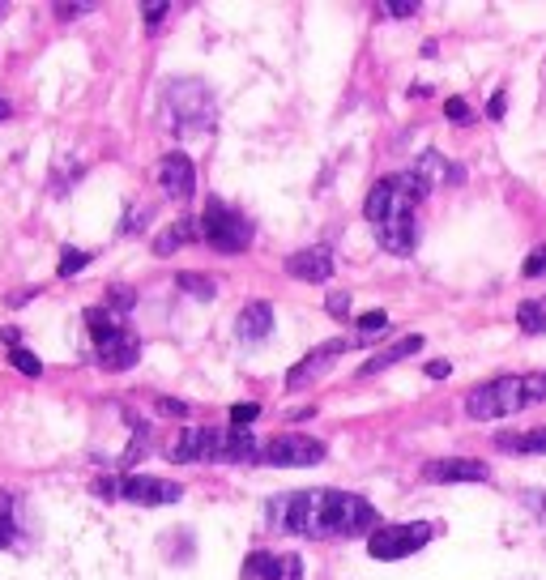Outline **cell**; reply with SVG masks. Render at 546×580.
I'll list each match as a JSON object with an SVG mask.
<instances>
[{"mask_svg":"<svg viewBox=\"0 0 546 580\" xmlns=\"http://www.w3.org/2000/svg\"><path fill=\"white\" fill-rule=\"evenodd\" d=\"M205 94V86L201 82H180V86H171V94H167V128L171 133H180V137H188V133H210L214 128V116H201V111H192V99H201Z\"/></svg>","mask_w":546,"mask_h":580,"instance_id":"cell-8","label":"cell"},{"mask_svg":"<svg viewBox=\"0 0 546 580\" xmlns=\"http://www.w3.org/2000/svg\"><path fill=\"white\" fill-rule=\"evenodd\" d=\"M521 273H525V278H542V273H546V244H542V248H534V252L525 256Z\"/></svg>","mask_w":546,"mask_h":580,"instance_id":"cell-31","label":"cell"},{"mask_svg":"<svg viewBox=\"0 0 546 580\" xmlns=\"http://www.w3.org/2000/svg\"><path fill=\"white\" fill-rule=\"evenodd\" d=\"M376 239H380V248H384V252H393V256H410L414 248H419V214L380 222V227H376Z\"/></svg>","mask_w":546,"mask_h":580,"instance_id":"cell-13","label":"cell"},{"mask_svg":"<svg viewBox=\"0 0 546 580\" xmlns=\"http://www.w3.org/2000/svg\"><path fill=\"white\" fill-rule=\"evenodd\" d=\"M504 111H508V94H495V99L487 103V116L491 120H504Z\"/></svg>","mask_w":546,"mask_h":580,"instance_id":"cell-38","label":"cell"},{"mask_svg":"<svg viewBox=\"0 0 546 580\" xmlns=\"http://www.w3.org/2000/svg\"><path fill=\"white\" fill-rule=\"evenodd\" d=\"M244 580H278V555L252 551V555L244 559Z\"/></svg>","mask_w":546,"mask_h":580,"instance_id":"cell-23","label":"cell"},{"mask_svg":"<svg viewBox=\"0 0 546 580\" xmlns=\"http://www.w3.org/2000/svg\"><path fill=\"white\" fill-rule=\"evenodd\" d=\"M529 504H534V508L542 512V517H546V491H538V495H529Z\"/></svg>","mask_w":546,"mask_h":580,"instance_id":"cell-41","label":"cell"},{"mask_svg":"<svg viewBox=\"0 0 546 580\" xmlns=\"http://www.w3.org/2000/svg\"><path fill=\"white\" fill-rule=\"evenodd\" d=\"M141 13H146V22H150V30H154V26H158V18H167V5H146Z\"/></svg>","mask_w":546,"mask_h":580,"instance_id":"cell-39","label":"cell"},{"mask_svg":"<svg viewBox=\"0 0 546 580\" xmlns=\"http://www.w3.org/2000/svg\"><path fill=\"white\" fill-rule=\"evenodd\" d=\"M444 116L457 120V124H470L474 111H470V103H465V99H448V103H444Z\"/></svg>","mask_w":546,"mask_h":580,"instance_id":"cell-34","label":"cell"},{"mask_svg":"<svg viewBox=\"0 0 546 580\" xmlns=\"http://www.w3.org/2000/svg\"><path fill=\"white\" fill-rule=\"evenodd\" d=\"M316 461H325V444L312 440V435H303V431L273 435L261 453V465H278V470H286V465H316Z\"/></svg>","mask_w":546,"mask_h":580,"instance_id":"cell-7","label":"cell"},{"mask_svg":"<svg viewBox=\"0 0 546 580\" xmlns=\"http://www.w3.org/2000/svg\"><path fill=\"white\" fill-rule=\"evenodd\" d=\"M235 333H239V342H244V346H261L265 337L273 333V308H269V303H248V308L239 312V320H235Z\"/></svg>","mask_w":546,"mask_h":580,"instance_id":"cell-15","label":"cell"},{"mask_svg":"<svg viewBox=\"0 0 546 580\" xmlns=\"http://www.w3.org/2000/svg\"><path fill=\"white\" fill-rule=\"evenodd\" d=\"M201 239L222 256H235V252H248L252 244V222L239 214V209L210 201L205 205V218H201Z\"/></svg>","mask_w":546,"mask_h":580,"instance_id":"cell-4","label":"cell"},{"mask_svg":"<svg viewBox=\"0 0 546 580\" xmlns=\"http://www.w3.org/2000/svg\"><path fill=\"white\" fill-rule=\"evenodd\" d=\"M175 286L188 290V295H197V299H214L218 295V282L205 278V273H175Z\"/></svg>","mask_w":546,"mask_h":580,"instance_id":"cell-25","label":"cell"},{"mask_svg":"<svg viewBox=\"0 0 546 580\" xmlns=\"http://www.w3.org/2000/svg\"><path fill=\"white\" fill-rule=\"evenodd\" d=\"M13 538H18V499L0 491V551L13 546Z\"/></svg>","mask_w":546,"mask_h":580,"instance_id":"cell-22","label":"cell"},{"mask_svg":"<svg viewBox=\"0 0 546 580\" xmlns=\"http://www.w3.org/2000/svg\"><path fill=\"white\" fill-rule=\"evenodd\" d=\"M99 495H111V499H128V504H141V508H163V504H175L184 495L180 482H167V478H150V474H128V478H107L94 487Z\"/></svg>","mask_w":546,"mask_h":580,"instance_id":"cell-5","label":"cell"},{"mask_svg":"<svg viewBox=\"0 0 546 580\" xmlns=\"http://www.w3.org/2000/svg\"><path fill=\"white\" fill-rule=\"evenodd\" d=\"M495 448H504V453H546V427L504 431V435H495Z\"/></svg>","mask_w":546,"mask_h":580,"instance_id":"cell-20","label":"cell"},{"mask_svg":"<svg viewBox=\"0 0 546 580\" xmlns=\"http://www.w3.org/2000/svg\"><path fill=\"white\" fill-rule=\"evenodd\" d=\"M9 111H13V107H9L5 99H0V120H9Z\"/></svg>","mask_w":546,"mask_h":580,"instance_id":"cell-42","label":"cell"},{"mask_svg":"<svg viewBox=\"0 0 546 580\" xmlns=\"http://www.w3.org/2000/svg\"><path fill=\"white\" fill-rule=\"evenodd\" d=\"M423 367H427L431 380H448V372H453V367H448V359H431V363H423Z\"/></svg>","mask_w":546,"mask_h":580,"instance_id":"cell-37","label":"cell"},{"mask_svg":"<svg viewBox=\"0 0 546 580\" xmlns=\"http://www.w3.org/2000/svg\"><path fill=\"white\" fill-rule=\"evenodd\" d=\"M269 521L303 538H359L376 529L380 512L372 508V499L350 491H299L273 499Z\"/></svg>","mask_w":546,"mask_h":580,"instance_id":"cell-1","label":"cell"},{"mask_svg":"<svg viewBox=\"0 0 546 580\" xmlns=\"http://www.w3.org/2000/svg\"><path fill=\"white\" fill-rule=\"evenodd\" d=\"M414 171L427 180V188L436 192V188H444V184H461L465 180V171L461 167H453L444 154H436V150H427V154H419V163H414Z\"/></svg>","mask_w":546,"mask_h":580,"instance_id":"cell-16","label":"cell"},{"mask_svg":"<svg viewBox=\"0 0 546 580\" xmlns=\"http://www.w3.org/2000/svg\"><path fill=\"white\" fill-rule=\"evenodd\" d=\"M389 18H414L419 13V0H393V5H384Z\"/></svg>","mask_w":546,"mask_h":580,"instance_id":"cell-35","label":"cell"},{"mask_svg":"<svg viewBox=\"0 0 546 580\" xmlns=\"http://www.w3.org/2000/svg\"><path fill=\"white\" fill-rule=\"evenodd\" d=\"M546 401V372H529V376H495L487 384H478L465 397V414L478 418V423H495V418H508L525 406H538Z\"/></svg>","mask_w":546,"mask_h":580,"instance_id":"cell-2","label":"cell"},{"mask_svg":"<svg viewBox=\"0 0 546 580\" xmlns=\"http://www.w3.org/2000/svg\"><path fill=\"white\" fill-rule=\"evenodd\" d=\"M86 325H90V337H94V346H99V350H103L107 342H116V337L124 333L116 320L107 316V308H90V312H86Z\"/></svg>","mask_w":546,"mask_h":580,"instance_id":"cell-21","label":"cell"},{"mask_svg":"<svg viewBox=\"0 0 546 580\" xmlns=\"http://www.w3.org/2000/svg\"><path fill=\"white\" fill-rule=\"evenodd\" d=\"M427 180L419 171H401V175H384V180L367 192V201H363V214L367 222H389V218H410V214H419V205L427 201Z\"/></svg>","mask_w":546,"mask_h":580,"instance_id":"cell-3","label":"cell"},{"mask_svg":"<svg viewBox=\"0 0 546 580\" xmlns=\"http://www.w3.org/2000/svg\"><path fill=\"white\" fill-rule=\"evenodd\" d=\"M423 478L427 482H487L491 470L474 457H444V461H427Z\"/></svg>","mask_w":546,"mask_h":580,"instance_id":"cell-12","label":"cell"},{"mask_svg":"<svg viewBox=\"0 0 546 580\" xmlns=\"http://www.w3.org/2000/svg\"><path fill=\"white\" fill-rule=\"evenodd\" d=\"M517 325L525 329V333H534V337H542L546 333V303H521L517 308Z\"/></svg>","mask_w":546,"mask_h":580,"instance_id":"cell-24","label":"cell"},{"mask_svg":"<svg viewBox=\"0 0 546 580\" xmlns=\"http://www.w3.org/2000/svg\"><path fill=\"white\" fill-rule=\"evenodd\" d=\"M90 5H56V18H77V13H86Z\"/></svg>","mask_w":546,"mask_h":580,"instance_id":"cell-40","label":"cell"},{"mask_svg":"<svg viewBox=\"0 0 546 580\" xmlns=\"http://www.w3.org/2000/svg\"><path fill=\"white\" fill-rule=\"evenodd\" d=\"M154 410L167 414V418H188V406H184V401H175V397H154Z\"/></svg>","mask_w":546,"mask_h":580,"instance_id":"cell-33","label":"cell"},{"mask_svg":"<svg viewBox=\"0 0 546 580\" xmlns=\"http://www.w3.org/2000/svg\"><path fill=\"white\" fill-rule=\"evenodd\" d=\"M86 265H90L86 252H77V248H64L60 252V278H73V273H82Z\"/></svg>","mask_w":546,"mask_h":580,"instance_id":"cell-28","label":"cell"},{"mask_svg":"<svg viewBox=\"0 0 546 580\" xmlns=\"http://www.w3.org/2000/svg\"><path fill=\"white\" fill-rule=\"evenodd\" d=\"M158 184H163V192L175 201L192 197V192H197V167H192V158L180 154V150L167 154L163 163H158Z\"/></svg>","mask_w":546,"mask_h":580,"instance_id":"cell-10","label":"cell"},{"mask_svg":"<svg viewBox=\"0 0 546 580\" xmlns=\"http://www.w3.org/2000/svg\"><path fill=\"white\" fill-rule=\"evenodd\" d=\"M0 13H5V5H0Z\"/></svg>","mask_w":546,"mask_h":580,"instance_id":"cell-43","label":"cell"},{"mask_svg":"<svg viewBox=\"0 0 546 580\" xmlns=\"http://www.w3.org/2000/svg\"><path fill=\"white\" fill-rule=\"evenodd\" d=\"M133 303H137L133 286H107V308L111 312H133Z\"/></svg>","mask_w":546,"mask_h":580,"instance_id":"cell-27","label":"cell"},{"mask_svg":"<svg viewBox=\"0 0 546 580\" xmlns=\"http://www.w3.org/2000/svg\"><path fill=\"white\" fill-rule=\"evenodd\" d=\"M261 418V406L256 401H239V406H231V427H248Z\"/></svg>","mask_w":546,"mask_h":580,"instance_id":"cell-30","label":"cell"},{"mask_svg":"<svg viewBox=\"0 0 546 580\" xmlns=\"http://www.w3.org/2000/svg\"><path fill=\"white\" fill-rule=\"evenodd\" d=\"M192 239H201V222H192V218H175L171 227L154 239V252H158V256H171V252H180L184 244H192Z\"/></svg>","mask_w":546,"mask_h":580,"instance_id":"cell-19","label":"cell"},{"mask_svg":"<svg viewBox=\"0 0 546 580\" xmlns=\"http://www.w3.org/2000/svg\"><path fill=\"white\" fill-rule=\"evenodd\" d=\"M141 359V346H137V337L133 333H120L116 342H107L103 350H99V363L107 367V372H128V367H133Z\"/></svg>","mask_w":546,"mask_h":580,"instance_id":"cell-17","label":"cell"},{"mask_svg":"<svg viewBox=\"0 0 546 580\" xmlns=\"http://www.w3.org/2000/svg\"><path fill=\"white\" fill-rule=\"evenodd\" d=\"M355 329H359L363 342H372V337H380L384 329H389V316H384V312H363V316L355 320Z\"/></svg>","mask_w":546,"mask_h":580,"instance_id":"cell-26","label":"cell"},{"mask_svg":"<svg viewBox=\"0 0 546 580\" xmlns=\"http://www.w3.org/2000/svg\"><path fill=\"white\" fill-rule=\"evenodd\" d=\"M9 363L18 367L22 376H43V363H39V359H35V354H30V350H22V346H18V350H9Z\"/></svg>","mask_w":546,"mask_h":580,"instance_id":"cell-29","label":"cell"},{"mask_svg":"<svg viewBox=\"0 0 546 580\" xmlns=\"http://www.w3.org/2000/svg\"><path fill=\"white\" fill-rule=\"evenodd\" d=\"M278 580H303V559L299 555H282L278 559Z\"/></svg>","mask_w":546,"mask_h":580,"instance_id":"cell-32","label":"cell"},{"mask_svg":"<svg viewBox=\"0 0 546 580\" xmlns=\"http://www.w3.org/2000/svg\"><path fill=\"white\" fill-rule=\"evenodd\" d=\"M346 350V342L342 337H333V342H325V346H316V350H308L303 354V363L299 367H291L286 372V389H308V384L320 376V372H329V363L337 359V354Z\"/></svg>","mask_w":546,"mask_h":580,"instance_id":"cell-11","label":"cell"},{"mask_svg":"<svg viewBox=\"0 0 546 580\" xmlns=\"http://www.w3.org/2000/svg\"><path fill=\"white\" fill-rule=\"evenodd\" d=\"M346 312H350V295H346V290L329 295V316H346Z\"/></svg>","mask_w":546,"mask_h":580,"instance_id":"cell-36","label":"cell"},{"mask_svg":"<svg viewBox=\"0 0 546 580\" xmlns=\"http://www.w3.org/2000/svg\"><path fill=\"white\" fill-rule=\"evenodd\" d=\"M286 273L299 278V282H329L333 278V252L325 244L303 248V252H295L291 261H286Z\"/></svg>","mask_w":546,"mask_h":580,"instance_id":"cell-14","label":"cell"},{"mask_svg":"<svg viewBox=\"0 0 546 580\" xmlns=\"http://www.w3.org/2000/svg\"><path fill=\"white\" fill-rule=\"evenodd\" d=\"M431 538H436V525H427V521L389 525V529H380V534L367 538V551H372V559H406L414 551H423Z\"/></svg>","mask_w":546,"mask_h":580,"instance_id":"cell-6","label":"cell"},{"mask_svg":"<svg viewBox=\"0 0 546 580\" xmlns=\"http://www.w3.org/2000/svg\"><path fill=\"white\" fill-rule=\"evenodd\" d=\"M423 350V337L419 333H410V337H401V342H393L389 350H380L372 363H363L359 367V376H376V372H384V367H393V363H401V359H410V354H419Z\"/></svg>","mask_w":546,"mask_h":580,"instance_id":"cell-18","label":"cell"},{"mask_svg":"<svg viewBox=\"0 0 546 580\" xmlns=\"http://www.w3.org/2000/svg\"><path fill=\"white\" fill-rule=\"evenodd\" d=\"M227 457V431L218 427H192L180 431L171 444V461L175 465H192V461H222Z\"/></svg>","mask_w":546,"mask_h":580,"instance_id":"cell-9","label":"cell"}]
</instances>
